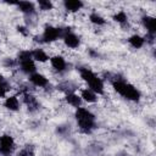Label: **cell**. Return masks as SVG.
I'll list each match as a JSON object with an SVG mask.
<instances>
[{
	"label": "cell",
	"instance_id": "4",
	"mask_svg": "<svg viewBox=\"0 0 156 156\" xmlns=\"http://www.w3.org/2000/svg\"><path fill=\"white\" fill-rule=\"evenodd\" d=\"M15 150V140L11 135L4 134L0 136V154L4 156H10Z\"/></svg>",
	"mask_w": 156,
	"mask_h": 156
},
{
	"label": "cell",
	"instance_id": "2",
	"mask_svg": "<svg viewBox=\"0 0 156 156\" xmlns=\"http://www.w3.org/2000/svg\"><path fill=\"white\" fill-rule=\"evenodd\" d=\"M74 116H76L78 127H79V129L83 133H90L96 127L95 115L93 112H90L88 108H84L82 106L78 107V108H76Z\"/></svg>",
	"mask_w": 156,
	"mask_h": 156
},
{
	"label": "cell",
	"instance_id": "17",
	"mask_svg": "<svg viewBox=\"0 0 156 156\" xmlns=\"http://www.w3.org/2000/svg\"><path fill=\"white\" fill-rule=\"evenodd\" d=\"M32 57H33V60H35V61H39V62H46L50 57L48 56V54L43 50V49H34L33 51H32Z\"/></svg>",
	"mask_w": 156,
	"mask_h": 156
},
{
	"label": "cell",
	"instance_id": "23",
	"mask_svg": "<svg viewBox=\"0 0 156 156\" xmlns=\"http://www.w3.org/2000/svg\"><path fill=\"white\" fill-rule=\"evenodd\" d=\"M17 156H34V151L29 147H24L17 154Z\"/></svg>",
	"mask_w": 156,
	"mask_h": 156
},
{
	"label": "cell",
	"instance_id": "3",
	"mask_svg": "<svg viewBox=\"0 0 156 156\" xmlns=\"http://www.w3.org/2000/svg\"><path fill=\"white\" fill-rule=\"evenodd\" d=\"M79 73H80V78L88 84L90 90H93L96 95L104 94V80L100 77H98L89 68H80Z\"/></svg>",
	"mask_w": 156,
	"mask_h": 156
},
{
	"label": "cell",
	"instance_id": "15",
	"mask_svg": "<svg viewBox=\"0 0 156 156\" xmlns=\"http://www.w3.org/2000/svg\"><path fill=\"white\" fill-rule=\"evenodd\" d=\"M4 105L10 111H17V110H20V101H18L17 96H15V95L7 96L6 100H5V102H4Z\"/></svg>",
	"mask_w": 156,
	"mask_h": 156
},
{
	"label": "cell",
	"instance_id": "16",
	"mask_svg": "<svg viewBox=\"0 0 156 156\" xmlns=\"http://www.w3.org/2000/svg\"><path fill=\"white\" fill-rule=\"evenodd\" d=\"M79 96L82 98V100H84L87 102H95L98 100V95L93 90H90L89 88L88 89H83L80 91V95Z\"/></svg>",
	"mask_w": 156,
	"mask_h": 156
},
{
	"label": "cell",
	"instance_id": "25",
	"mask_svg": "<svg viewBox=\"0 0 156 156\" xmlns=\"http://www.w3.org/2000/svg\"><path fill=\"white\" fill-rule=\"evenodd\" d=\"M5 82H6V79L4 78L2 74H0V84H2V83H5Z\"/></svg>",
	"mask_w": 156,
	"mask_h": 156
},
{
	"label": "cell",
	"instance_id": "6",
	"mask_svg": "<svg viewBox=\"0 0 156 156\" xmlns=\"http://www.w3.org/2000/svg\"><path fill=\"white\" fill-rule=\"evenodd\" d=\"M141 23L143 26L146 28L147 30V34H151V35H155L156 34V21L152 16H144L141 18Z\"/></svg>",
	"mask_w": 156,
	"mask_h": 156
},
{
	"label": "cell",
	"instance_id": "20",
	"mask_svg": "<svg viewBox=\"0 0 156 156\" xmlns=\"http://www.w3.org/2000/svg\"><path fill=\"white\" fill-rule=\"evenodd\" d=\"M113 21H116L117 23L119 24H126L128 22V17H127V13L124 11H119L117 12L115 16H113Z\"/></svg>",
	"mask_w": 156,
	"mask_h": 156
},
{
	"label": "cell",
	"instance_id": "22",
	"mask_svg": "<svg viewBox=\"0 0 156 156\" xmlns=\"http://www.w3.org/2000/svg\"><path fill=\"white\" fill-rule=\"evenodd\" d=\"M38 5H39L40 10H43V11H49V10H52V7H54L52 2L51 1H46V0H40L38 2Z\"/></svg>",
	"mask_w": 156,
	"mask_h": 156
},
{
	"label": "cell",
	"instance_id": "21",
	"mask_svg": "<svg viewBox=\"0 0 156 156\" xmlns=\"http://www.w3.org/2000/svg\"><path fill=\"white\" fill-rule=\"evenodd\" d=\"M28 60H33V57H32V51H29V50H22V51L18 52V55H17V61H18V62L28 61Z\"/></svg>",
	"mask_w": 156,
	"mask_h": 156
},
{
	"label": "cell",
	"instance_id": "24",
	"mask_svg": "<svg viewBox=\"0 0 156 156\" xmlns=\"http://www.w3.org/2000/svg\"><path fill=\"white\" fill-rule=\"evenodd\" d=\"M9 89H10V85H9L7 82L0 84V98H4V96L6 95V93H7Z\"/></svg>",
	"mask_w": 156,
	"mask_h": 156
},
{
	"label": "cell",
	"instance_id": "18",
	"mask_svg": "<svg viewBox=\"0 0 156 156\" xmlns=\"http://www.w3.org/2000/svg\"><path fill=\"white\" fill-rule=\"evenodd\" d=\"M128 43H129L134 49H140V48L144 45L145 40H144V38H143V37H140L139 34H133V35H130V37H129Z\"/></svg>",
	"mask_w": 156,
	"mask_h": 156
},
{
	"label": "cell",
	"instance_id": "1",
	"mask_svg": "<svg viewBox=\"0 0 156 156\" xmlns=\"http://www.w3.org/2000/svg\"><path fill=\"white\" fill-rule=\"evenodd\" d=\"M112 87L119 95L130 101H139L141 98V93L139 91V89L121 78H115V80H112Z\"/></svg>",
	"mask_w": 156,
	"mask_h": 156
},
{
	"label": "cell",
	"instance_id": "7",
	"mask_svg": "<svg viewBox=\"0 0 156 156\" xmlns=\"http://www.w3.org/2000/svg\"><path fill=\"white\" fill-rule=\"evenodd\" d=\"M62 39H63L65 45L68 46V48H71V49H76V48H78L79 44H80V39H79V37L76 35L74 33H71V32L67 33Z\"/></svg>",
	"mask_w": 156,
	"mask_h": 156
},
{
	"label": "cell",
	"instance_id": "5",
	"mask_svg": "<svg viewBox=\"0 0 156 156\" xmlns=\"http://www.w3.org/2000/svg\"><path fill=\"white\" fill-rule=\"evenodd\" d=\"M58 38H62L61 35V28L54 27V26H46L43 35H41V41L43 43H52L57 40Z\"/></svg>",
	"mask_w": 156,
	"mask_h": 156
},
{
	"label": "cell",
	"instance_id": "14",
	"mask_svg": "<svg viewBox=\"0 0 156 156\" xmlns=\"http://www.w3.org/2000/svg\"><path fill=\"white\" fill-rule=\"evenodd\" d=\"M65 99H66V101H67V104H68V105H71V106H73V107H76V108L80 107L82 101H83V100H82V98H80L79 95L74 94V93L66 94Z\"/></svg>",
	"mask_w": 156,
	"mask_h": 156
},
{
	"label": "cell",
	"instance_id": "8",
	"mask_svg": "<svg viewBox=\"0 0 156 156\" xmlns=\"http://www.w3.org/2000/svg\"><path fill=\"white\" fill-rule=\"evenodd\" d=\"M29 80H30V83H32L33 85L39 87V88H44V87H46L48 83H49V80H48V78H46L45 76H43V74H40V73H37V72L29 76Z\"/></svg>",
	"mask_w": 156,
	"mask_h": 156
},
{
	"label": "cell",
	"instance_id": "12",
	"mask_svg": "<svg viewBox=\"0 0 156 156\" xmlns=\"http://www.w3.org/2000/svg\"><path fill=\"white\" fill-rule=\"evenodd\" d=\"M83 5L84 4L82 1H79V0H66V1H63L65 9L67 11H69V12H77V11H79L83 7Z\"/></svg>",
	"mask_w": 156,
	"mask_h": 156
},
{
	"label": "cell",
	"instance_id": "13",
	"mask_svg": "<svg viewBox=\"0 0 156 156\" xmlns=\"http://www.w3.org/2000/svg\"><path fill=\"white\" fill-rule=\"evenodd\" d=\"M16 5L20 9V11H22L26 15H33L35 12V7H34V4L33 2H29V1H20Z\"/></svg>",
	"mask_w": 156,
	"mask_h": 156
},
{
	"label": "cell",
	"instance_id": "9",
	"mask_svg": "<svg viewBox=\"0 0 156 156\" xmlns=\"http://www.w3.org/2000/svg\"><path fill=\"white\" fill-rule=\"evenodd\" d=\"M50 62H51V66L54 67V69H56L57 72H63L67 67V63H66V60L62 57V56H52L50 58Z\"/></svg>",
	"mask_w": 156,
	"mask_h": 156
},
{
	"label": "cell",
	"instance_id": "10",
	"mask_svg": "<svg viewBox=\"0 0 156 156\" xmlns=\"http://www.w3.org/2000/svg\"><path fill=\"white\" fill-rule=\"evenodd\" d=\"M23 101H24V104L27 105L28 110H30V111H35V110H38V107H39V102H38L37 98H35L34 95L29 94V93H24V94H23Z\"/></svg>",
	"mask_w": 156,
	"mask_h": 156
},
{
	"label": "cell",
	"instance_id": "19",
	"mask_svg": "<svg viewBox=\"0 0 156 156\" xmlns=\"http://www.w3.org/2000/svg\"><path fill=\"white\" fill-rule=\"evenodd\" d=\"M89 20H90L91 23H94V24H96V26H104V24L106 23V21L104 20V17H101V16H100L99 13H96V12L90 13Z\"/></svg>",
	"mask_w": 156,
	"mask_h": 156
},
{
	"label": "cell",
	"instance_id": "11",
	"mask_svg": "<svg viewBox=\"0 0 156 156\" xmlns=\"http://www.w3.org/2000/svg\"><path fill=\"white\" fill-rule=\"evenodd\" d=\"M18 65H20V68H21V71L23 72V73H26V74H33V73H35V69H37V67H35V63H34V60H28V61H22V62H18Z\"/></svg>",
	"mask_w": 156,
	"mask_h": 156
}]
</instances>
